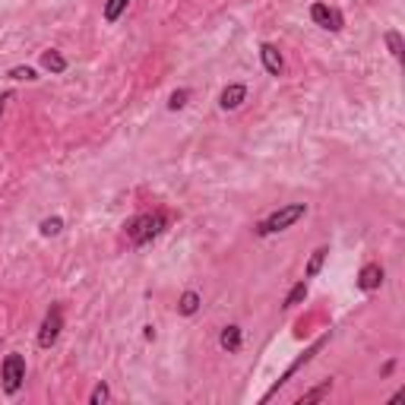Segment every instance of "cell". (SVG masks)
Listing matches in <instances>:
<instances>
[{"instance_id":"cell-7","label":"cell","mask_w":405,"mask_h":405,"mask_svg":"<svg viewBox=\"0 0 405 405\" xmlns=\"http://www.w3.org/2000/svg\"><path fill=\"white\" fill-rule=\"evenodd\" d=\"M383 279H386L383 266H380V263H367V266H361V273H358V288L371 294V292H377V288L383 285Z\"/></svg>"},{"instance_id":"cell-14","label":"cell","mask_w":405,"mask_h":405,"mask_svg":"<svg viewBox=\"0 0 405 405\" xmlns=\"http://www.w3.org/2000/svg\"><path fill=\"white\" fill-rule=\"evenodd\" d=\"M199 304H203V298H199V294L190 288V292H184V294L178 298V313H184V317H193V313L199 311Z\"/></svg>"},{"instance_id":"cell-2","label":"cell","mask_w":405,"mask_h":405,"mask_svg":"<svg viewBox=\"0 0 405 405\" xmlns=\"http://www.w3.org/2000/svg\"><path fill=\"white\" fill-rule=\"evenodd\" d=\"M307 215V203H288V206L276 209V213H269L263 222H260L253 232L260 234V238H269V234H279L285 232V228H292L298 219H304Z\"/></svg>"},{"instance_id":"cell-20","label":"cell","mask_w":405,"mask_h":405,"mask_svg":"<svg viewBox=\"0 0 405 405\" xmlns=\"http://www.w3.org/2000/svg\"><path fill=\"white\" fill-rule=\"evenodd\" d=\"M187 99H190V89H178V92H171V99H168V111H180V108L187 105Z\"/></svg>"},{"instance_id":"cell-15","label":"cell","mask_w":405,"mask_h":405,"mask_svg":"<svg viewBox=\"0 0 405 405\" xmlns=\"http://www.w3.org/2000/svg\"><path fill=\"white\" fill-rule=\"evenodd\" d=\"M383 41H386V48H390V54L396 60H402L405 57V45H402V35L396 32V29H386L383 32Z\"/></svg>"},{"instance_id":"cell-12","label":"cell","mask_w":405,"mask_h":405,"mask_svg":"<svg viewBox=\"0 0 405 405\" xmlns=\"http://www.w3.org/2000/svg\"><path fill=\"white\" fill-rule=\"evenodd\" d=\"M332 392V380H323L320 386H313V390L301 392L298 399H294V405H311V402H320V399H326Z\"/></svg>"},{"instance_id":"cell-5","label":"cell","mask_w":405,"mask_h":405,"mask_svg":"<svg viewBox=\"0 0 405 405\" xmlns=\"http://www.w3.org/2000/svg\"><path fill=\"white\" fill-rule=\"evenodd\" d=\"M60 329H64V304H51V311L45 313L38 329V348H51L60 339Z\"/></svg>"},{"instance_id":"cell-16","label":"cell","mask_w":405,"mask_h":405,"mask_svg":"<svg viewBox=\"0 0 405 405\" xmlns=\"http://www.w3.org/2000/svg\"><path fill=\"white\" fill-rule=\"evenodd\" d=\"M307 301V279H301V282H294L292 285V292L285 294V307L292 311V307H298V304H304Z\"/></svg>"},{"instance_id":"cell-4","label":"cell","mask_w":405,"mask_h":405,"mask_svg":"<svg viewBox=\"0 0 405 405\" xmlns=\"http://www.w3.org/2000/svg\"><path fill=\"white\" fill-rule=\"evenodd\" d=\"M329 339H332V332H323V336H320V339H317V342H313V346H311V348H307V352H304V355H301V358H298V361H294V364H288V371H285V374H282V377H279V380H276V383H273V386H269V392H266V396H263V402H269V399H273V396H276V392H279V390H282V386H285V383H288V380H292V377H294V374H298V371H301V367H304V364H311V361H313V355H317V352H320V348H323V346H326V342H329Z\"/></svg>"},{"instance_id":"cell-11","label":"cell","mask_w":405,"mask_h":405,"mask_svg":"<svg viewBox=\"0 0 405 405\" xmlns=\"http://www.w3.org/2000/svg\"><path fill=\"white\" fill-rule=\"evenodd\" d=\"M326 257H329V247H317V250L311 253V260H307V266H304V279H317Z\"/></svg>"},{"instance_id":"cell-23","label":"cell","mask_w":405,"mask_h":405,"mask_svg":"<svg viewBox=\"0 0 405 405\" xmlns=\"http://www.w3.org/2000/svg\"><path fill=\"white\" fill-rule=\"evenodd\" d=\"M0 342H3V339H0Z\"/></svg>"},{"instance_id":"cell-18","label":"cell","mask_w":405,"mask_h":405,"mask_svg":"<svg viewBox=\"0 0 405 405\" xmlns=\"http://www.w3.org/2000/svg\"><path fill=\"white\" fill-rule=\"evenodd\" d=\"M38 232L45 234V238H51V234H60L64 232V219H60V215H51V219H45L38 225Z\"/></svg>"},{"instance_id":"cell-17","label":"cell","mask_w":405,"mask_h":405,"mask_svg":"<svg viewBox=\"0 0 405 405\" xmlns=\"http://www.w3.org/2000/svg\"><path fill=\"white\" fill-rule=\"evenodd\" d=\"M127 7H130V0H108L105 3V22H118L120 16L127 13Z\"/></svg>"},{"instance_id":"cell-3","label":"cell","mask_w":405,"mask_h":405,"mask_svg":"<svg viewBox=\"0 0 405 405\" xmlns=\"http://www.w3.org/2000/svg\"><path fill=\"white\" fill-rule=\"evenodd\" d=\"M0 380H3V392H7V396H16V392L22 390V383H26V358L16 352L7 355L3 364H0Z\"/></svg>"},{"instance_id":"cell-13","label":"cell","mask_w":405,"mask_h":405,"mask_svg":"<svg viewBox=\"0 0 405 405\" xmlns=\"http://www.w3.org/2000/svg\"><path fill=\"white\" fill-rule=\"evenodd\" d=\"M41 66H45L48 73L57 76V73H64V70H66V57H64L60 51H54V48H51V51L41 54Z\"/></svg>"},{"instance_id":"cell-1","label":"cell","mask_w":405,"mask_h":405,"mask_svg":"<svg viewBox=\"0 0 405 405\" xmlns=\"http://www.w3.org/2000/svg\"><path fill=\"white\" fill-rule=\"evenodd\" d=\"M165 228H168V215L155 209V213L133 215V219L124 225V234H127V241H130L133 247H146L149 241H155Z\"/></svg>"},{"instance_id":"cell-9","label":"cell","mask_w":405,"mask_h":405,"mask_svg":"<svg viewBox=\"0 0 405 405\" xmlns=\"http://www.w3.org/2000/svg\"><path fill=\"white\" fill-rule=\"evenodd\" d=\"M244 99H247V86H244V83H232V86L222 89L219 108H222V111H234V108L244 105Z\"/></svg>"},{"instance_id":"cell-6","label":"cell","mask_w":405,"mask_h":405,"mask_svg":"<svg viewBox=\"0 0 405 405\" xmlns=\"http://www.w3.org/2000/svg\"><path fill=\"white\" fill-rule=\"evenodd\" d=\"M311 20L317 22L323 32H342V29H346V16H342V10L329 7V3H313Z\"/></svg>"},{"instance_id":"cell-19","label":"cell","mask_w":405,"mask_h":405,"mask_svg":"<svg viewBox=\"0 0 405 405\" xmlns=\"http://www.w3.org/2000/svg\"><path fill=\"white\" fill-rule=\"evenodd\" d=\"M111 402V390H108V383H99L92 390V396H89V405H105Z\"/></svg>"},{"instance_id":"cell-22","label":"cell","mask_w":405,"mask_h":405,"mask_svg":"<svg viewBox=\"0 0 405 405\" xmlns=\"http://www.w3.org/2000/svg\"><path fill=\"white\" fill-rule=\"evenodd\" d=\"M13 99V95L10 92H0V118H3V111H7V101Z\"/></svg>"},{"instance_id":"cell-21","label":"cell","mask_w":405,"mask_h":405,"mask_svg":"<svg viewBox=\"0 0 405 405\" xmlns=\"http://www.w3.org/2000/svg\"><path fill=\"white\" fill-rule=\"evenodd\" d=\"M10 80H26V83H35L38 80V73H35L32 66H13V70H10Z\"/></svg>"},{"instance_id":"cell-8","label":"cell","mask_w":405,"mask_h":405,"mask_svg":"<svg viewBox=\"0 0 405 405\" xmlns=\"http://www.w3.org/2000/svg\"><path fill=\"white\" fill-rule=\"evenodd\" d=\"M260 60H263V66H266V73L269 76H282V70H285V60H282L279 48L269 45V41L260 45Z\"/></svg>"},{"instance_id":"cell-10","label":"cell","mask_w":405,"mask_h":405,"mask_svg":"<svg viewBox=\"0 0 405 405\" xmlns=\"http://www.w3.org/2000/svg\"><path fill=\"white\" fill-rule=\"evenodd\" d=\"M241 342H244V329H241V326H225V329H222V336H219V346L225 348L228 355H234V352H241Z\"/></svg>"}]
</instances>
